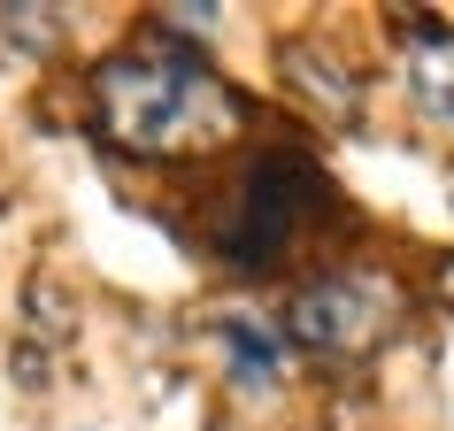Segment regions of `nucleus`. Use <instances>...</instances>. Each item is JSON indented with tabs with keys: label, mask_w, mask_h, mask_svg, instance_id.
Wrapping results in <instances>:
<instances>
[{
	"label": "nucleus",
	"mask_w": 454,
	"mask_h": 431,
	"mask_svg": "<svg viewBox=\"0 0 454 431\" xmlns=\"http://www.w3.org/2000/svg\"><path fill=\"white\" fill-rule=\"evenodd\" d=\"M93 123H100V139L116 146V154L177 162V154H208V146L239 139L247 100L169 24H154L139 47L108 54L93 70Z\"/></svg>",
	"instance_id": "1"
},
{
	"label": "nucleus",
	"mask_w": 454,
	"mask_h": 431,
	"mask_svg": "<svg viewBox=\"0 0 454 431\" xmlns=\"http://www.w3.org/2000/svg\"><path fill=\"white\" fill-rule=\"evenodd\" d=\"M324 200H332V185L316 177V162H301V154H286V146H262V154L247 162L239 192H231V223H223V239H215L223 270H254V278L278 270Z\"/></svg>",
	"instance_id": "2"
},
{
	"label": "nucleus",
	"mask_w": 454,
	"mask_h": 431,
	"mask_svg": "<svg viewBox=\"0 0 454 431\" xmlns=\"http://www.w3.org/2000/svg\"><path fill=\"white\" fill-rule=\"evenodd\" d=\"M385 332H393V293L378 278H309L286 309V339L332 362L370 355Z\"/></svg>",
	"instance_id": "3"
},
{
	"label": "nucleus",
	"mask_w": 454,
	"mask_h": 431,
	"mask_svg": "<svg viewBox=\"0 0 454 431\" xmlns=\"http://www.w3.org/2000/svg\"><path fill=\"white\" fill-rule=\"evenodd\" d=\"M278 62H286V85L309 100V108H324L332 123H355V116H362V77L347 70L332 47H316V39H293Z\"/></svg>",
	"instance_id": "4"
},
{
	"label": "nucleus",
	"mask_w": 454,
	"mask_h": 431,
	"mask_svg": "<svg viewBox=\"0 0 454 431\" xmlns=\"http://www.w3.org/2000/svg\"><path fill=\"white\" fill-rule=\"evenodd\" d=\"M215 339H223V362H231V378L239 385H278L286 378V332L270 324V316L254 309H231V316H215Z\"/></svg>",
	"instance_id": "5"
},
{
	"label": "nucleus",
	"mask_w": 454,
	"mask_h": 431,
	"mask_svg": "<svg viewBox=\"0 0 454 431\" xmlns=\"http://www.w3.org/2000/svg\"><path fill=\"white\" fill-rule=\"evenodd\" d=\"M408 47H416V54H408V70H416L408 85H416V100H424L439 123H454V31L424 16V24H408Z\"/></svg>",
	"instance_id": "6"
},
{
	"label": "nucleus",
	"mask_w": 454,
	"mask_h": 431,
	"mask_svg": "<svg viewBox=\"0 0 454 431\" xmlns=\"http://www.w3.org/2000/svg\"><path fill=\"white\" fill-rule=\"evenodd\" d=\"M0 39H16L31 54H54L62 47V24H54V8H0Z\"/></svg>",
	"instance_id": "7"
},
{
	"label": "nucleus",
	"mask_w": 454,
	"mask_h": 431,
	"mask_svg": "<svg viewBox=\"0 0 454 431\" xmlns=\"http://www.w3.org/2000/svg\"><path fill=\"white\" fill-rule=\"evenodd\" d=\"M431 286H439V301H447V309H454V255H447V263H439V278H431Z\"/></svg>",
	"instance_id": "8"
}]
</instances>
